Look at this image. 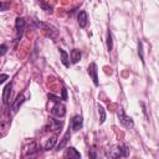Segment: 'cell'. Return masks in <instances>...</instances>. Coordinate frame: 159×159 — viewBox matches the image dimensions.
<instances>
[{"label": "cell", "mask_w": 159, "mask_h": 159, "mask_svg": "<svg viewBox=\"0 0 159 159\" xmlns=\"http://www.w3.org/2000/svg\"><path fill=\"white\" fill-rule=\"evenodd\" d=\"M11 89H12V83H7L4 88V92H2V101L5 104H9V101H10V97H11Z\"/></svg>", "instance_id": "cell-10"}, {"label": "cell", "mask_w": 159, "mask_h": 159, "mask_svg": "<svg viewBox=\"0 0 159 159\" xmlns=\"http://www.w3.org/2000/svg\"><path fill=\"white\" fill-rule=\"evenodd\" d=\"M35 25L42 30H46V31H50V32H53V35L56 36L57 35V29L55 26H52L51 24H47V22H41V21H37L35 20Z\"/></svg>", "instance_id": "cell-8"}, {"label": "cell", "mask_w": 159, "mask_h": 159, "mask_svg": "<svg viewBox=\"0 0 159 159\" xmlns=\"http://www.w3.org/2000/svg\"><path fill=\"white\" fill-rule=\"evenodd\" d=\"M70 138H71V132H70V130H67V132H66V134L63 135V138L61 139V142L58 143V145H57V149H58V150H60V149H63V148L67 145V143H68Z\"/></svg>", "instance_id": "cell-13"}, {"label": "cell", "mask_w": 159, "mask_h": 159, "mask_svg": "<svg viewBox=\"0 0 159 159\" xmlns=\"http://www.w3.org/2000/svg\"><path fill=\"white\" fill-rule=\"evenodd\" d=\"M65 159H81V154L76 148L68 147L65 153Z\"/></svg>", "instance_id": "cell-7"}, {"label": "cell", "mask_w": 159, "mask_h": 159, "mask_svg": "<svg viewBox=\"0 0 159 159\" xmlns=\"http://www.w3.org/2000/svg\"><path fill=\"white\" fill-rule=\"evenodd\" d=\"M77 21H78V25L81 27H86L87 26V22H88V16H87V12L86 11H80L78 15H77Z\"/></svg>", "instance_id": "cell-11"}, {"label": "cell", "mask_w": 159, "mask_h": 159, "mask_svg": "<svg viewBox=\"0 0 159 159\" xmlns=\"http://www.w3.org/2000/svg\"><path fill=\"white\" fill-rule=\"evenodd\" d=\"M7 52V46L6 45H0V56H4Z\"/></svg>", "instance_id": "cell-26"}, {"label": "cell", "mask_w": 159, "mask_h": 159, "mask_svg": "<svg viewBox=\"0 0 159 159\" xmlns=\"http://www.w3.org/2000/svg\"><path fill=\"white\" fill-rule=\"evenodd\" d=\"M47 97H48V99H51V101H53L55 103H57V102H60V99H61L60 97H56V96H55V94H52V93H48V94H47Z\"/></svg>", "instance_id": "cell-24"}, {"label": "cell", "mask_w": 159, "mask_h": 159, "mask_svg": "<svg viewBox=\"0 0 159 159\" xmlns=\"http://www.w3.org/2000/svg\"><path fill=\"white\" fill-rule=\"evenodd\" d=\"M10 7L9 1H0V11H6Z\"/></svg>", "instance_id": "cell-23"}, {"label": "cell", "mask_w": 159, "mask_h": 159, "mask_svg": "<svg viewBox=\"0 0 159 159\" xmlns=\"http://www.w3.org/2000/svg\"><path fill=\"white\" fill-rule=\"evenodd\" d=\"M51 113H52V116H55V117L62 118V117L66 114V107H65V104H62L61 102L55 103L53 107L51 108Z\"/></svg>", "instance_id": "cell-4"}, {"label": "cell", "mask_w": 159, "mask_h": 159, "mask_svg": "<svg viewBox=\"0 0 159 159\" xmlns=\"http://www.w3.org/2000/svg\"><path fill=\"white\" fill-rule=\"evenodd\" d=\"M87 72H88L89 77L93 80V83H94V86H98V76H97V72H98V70H97V65H96L94 62L89 63V66H88V68H87Z\"/></svg>", "instance_id": "cell-5"}, {"label": "cell", "mask_w": 159, "mask_h": 159, "mask_svg": "<svg viewBox=\"0 0 159 159\" xmlns=\"http://www.w3.org/2000/svg\"><path fill=\"white\" fill-rule=\"evenodd\" d=\"M117 116H118L119 123H120L123 127H125V128H133V127H134L133 119H132L129 116H127L122 108H119V109L117 111Z\"/></svg>", "instance_id": "cell-1"}, {"label": "cell", "mask_w": 159, "mask_h": 159, "mask_svg": "<svg viewBox=\"0 0 159 159\" xmlns=\"http://www.w3.org/2000/svg\"><path fill=\"white\" fill-rule=\"evenodd\" d=\"M112 48H113V40H112L111 30H108V32H107V50L112 51Z\"/></svg>", "instance_id": "cell-20"}, {"label": "cell", "mask_w": 159, "mask_h": 159, "mask_svg": "<svg viewBox=\"0 0 159 159\" xmlns=\"http://www.w3.org/2000/svg\"><path fill=\"white\" fill-rule=\"evenodd\" d=\"M7 78H9V76H7V75L1 73V75H0V84H2V83H4V82L7 80Z\"/></svg>", "instance_id": "cell-27"}, {"label": "cell", "mask_w": 159, "mask_h": 159, "mask_svg": "<svg viewBox=\"0 0 159 159\" xmlns=\"http://www.w3.org/2000/svg\"><path fill=\"white\" fill-rule=\"evenodd\" d=\"M138 55H139V58H140V61L144 63V55H143V43H142V41L139 40L138 41Z\"/></svg>", "instance_id": "cell-22"}, {"label": "cell", "mask_w": 159, "mask_h": 159, "mask_svg": "<svg viewBox=\"0 0 159 159\" xmlns=\"http://www.w3.org/2000/svg\"><path fill=\"white\" fill-rule=\"evenodd\" d=\"M63 127V122L62 120H58V119H55V118H48L46 125H45V130L48 132H60Z\"/></svg>", "instance_id": "cell-2"}, {"label": "cell", "mask_w": 159, "mask_h": 159, "mask_svg": "<svg viewBox=\"0 0 159 159\" xmlns=\"http://www.w3.org/2000/svg\"><path fill=\"white\" fill-rule=\"evenodd\" d=\"M15 29H16V39H15V41L19 42L21 36H22L24 29H25V20L22 17H16V20H15Z\"/></svg>", "instance_id": "cell-3"}, {"label": "cell", "mask_w": 159, "mask_h": 159, "mask_svg": "<svg viewBox=\"0 0 159 159\" xmlns=\"http://www.w3.org/2000/svg\"><path fill=\"white\" fill-rule=\"evenodd\" d=\"M129 148L125 145V144H120L118 145L117 148V157H120V158H127L129 157Z\"/></svg>", "instance_id": "cell-12"}, {"label": "cell", "mask_w": 159, "mask_h": 159, "mask_svg": "<svg viewBox=\"0 0 159 159\" xmlns=\"http://www.w3.org/2000/svg\"><path fill=\"white\" fill-rule=\"evenodd\" d=\"M34 152H36V144H35V142H31L29 147H25L24 148L22 154L24 155H29V154H32Z\"/></svg>", "instance_id": "cell-17"}, {"label": "cell", "mask_w": 159, "mask_h": 159, "mask_svg": "<svg viewBox=\"0 0 159 159\" xmlns=\"http://www.w3.org/2000/svg\"><path fill=\"white\" fill-rule=\"evenodd\" d=\"M81 56H82L81 51H80L78 48H73V50L71 51V60H72V63H77V62L81 60Z\"/></svg>", "instance_id": "cell-14"}, {"label": "cell", "mask_w": 159, "mask_h": 159, "mask_svg": "<svg viewBox=\"0 0 159 159\" xmlns=\"http://www.w3.org/2000/svg\"><path fill=\"white\" fill-rule=\"evenodd\" d=\"M60 55H61V62L65 65V67H70V62H68V55L65 50L60 48Z\"/></svg>", "instance_id": "cell-16"}, {"label": "cell", "mask_w": 159, "mask_h": 159, "mask_svg": "<svg viewBox=\"0 0 159 159\" xmlns=\"http://www.w3.org/2000/svg\"><path fill=\"white\" fill-rule=\"evenodd\" d=\"M56 142H57V135H53V137H51L50 139H47L46 143H45V145H43L45 150H50V149H52V148L55 147Z\"/></svg>", "instance_id": "cell-15"}, {"label": "cell", "mask_w": 159, "mask_h": 159, "mask_svg": "<svg viewBox=\"0 0 159 159\" xmlns=\"http://www.w3.org/2000/svg\"><path fill=\"white\" fill-rule=\"evenodd\" d=\"M112 159H120V157H117V155H114Z\"/></svg>", "instance_id": "cell-28"}, {"label": "cell", "mask_w": 159, "mask_h": 159, "mask_svg": "<svg viewBox=\"0 0 159 159\" xmlns=\"http://www.w3.org/2000/svg\"><path fill=\"white\" fill-rule=\"evenodd\" d=\"M97 107H98V113H99V119H101L99 122L104 123V120H106V111H104L103 106H101V104H98Z\"/></svg>", "instance_id": "cell-21"}, {"label": "cell", "mask_w": 159, "mask_h": 159, "mask_svg": "<svg viewBox=\"0 0 159 159\" xmlns=\"http://www.w3.org/2000/svg\"><path fill=\"white\" fill-rule=\"evenodd\" d=\"M88 157H89V159H99L98 152H97V149H96V147H94V145H93V147H91V148L88 149Z\"/></svg>", "instance_id": "cell-19"}, {"label": "cell", "mask_w": 159, "mask_h": 159, "mask_svg": "<svg viewBox=\"0 0 159 159\" xmlns=\"http://www.w3.org/2000/svg\"><path fill=\"white\" fill-rule=\"evenodd\" d=\"M61 93H62V97H61V99L62 101H67V89L65 88V87H62V89H61Z\"/></svg>", "instance_id": "cell-25"}, {"label": "cell", "mask_w": 159, "mask_h": 159, "mask_svg": "<svg viewBox=\"0 0 159 159\" xmlns=\"http://www.w3.org/2000/svg\"><path fill=\"white\" fill-rule=\"evenodd\" d=\"M39 4H40L41 9H42L45 12H47V14H52V11H53V7H52V5H50L48 2H45V1H40Z\"/></svg>", "instance_id": "cell-18"}, {"label": "cell", "mask_w": 159, "mask_h": 159, "mask_svg": "<svg viewBox=\"0 0 159 159\" xmlns=\"http://www.w3.org/2000/svg\"><path fill=\"white\" fill-rule=\"evenodd\" d=\"M82 124H83V119H82V116L77 114L72 119H71V129L73 132H77L82 128Z\"/></svg>", "instance_id": "cell-6"}, {"label": "cell", "mask_w": 159, "mask_h": 159, "mask_svg": "<svg viewBox=\"0 0 159 159\" xmlns=\"http://www.w3.org/2000/svg\"><path fill=\"white\" fill-rule=\"evenodd\" d=\"M25 102V96L22 94V93H20L17 97H16V99L14 101V103H12V106H11V109H12V113H16L19 109H20V106L22 104Z\"/></svg>", "instance_id": "cell-9"}]
</instances>
